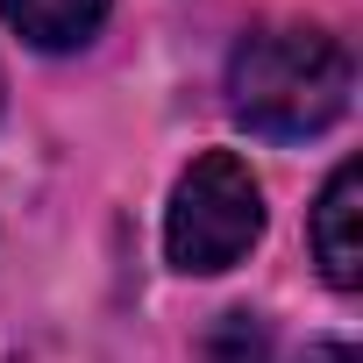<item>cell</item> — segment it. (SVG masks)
I'll return each instance as SVG.
<instances>
[{
    "instance_id": "1",
    "label": "cell",
    "mask_w": 363,
    "mask_h": 363,
    "mask_svg": "<svg viewBox=\"0 0 363 363\" xmlns=\"http://www.w3.org/2000/svg\"><path fill=\"white\" fill-rule=\"evenodd\" d=\"M349 93H356L349 50L328 29H306V22L257 29L228 57V114L250 135H271V143L328 135L349 114Z\"/></svg>"
},
{
    "instance_id": "2",
    "label": "cell",
    "mask_w": 363,
    "mask_h": 363,
    "mask_svg": "<svg viewBox=\"0 0 363 363\" xmlns=\"http://www.w3.org/2000/svg\"><path fill=\"white\" fill-rule=\"evenodd\" d=\"M264 235V186L235 150H207L178 171L171 207H164V257L186 278L235 271Z\"/></svg>"
},
{
    "instance_id": "3",
    "label": "cell",
    "mask_w": 363,
    "mask_h": 363,
    "mask_svg": "<svg viewBox=\"0 0 363 363\" xmlns=\"http://www.w3.org/2000/svg\"><path fill=\"white\" fill-rule=\"evenodd\" d=\"M356 221H363V171L335 164L320 200H313V257H320V278L335 292L363 285V235H356Z\"/></svg>"
},
{
    "instance_id": "4",
    "label": "cell",
    "mask_w": 363,
    "mask_h": 363,
    "mask_svg": "<svg viewBox=\"0 0 363 363\" xmlns=\"http://www.w3.org/2000/svg\"><path fill=\"white\" fill-rule=\"evenodd\" d=\"M0 15H8V29H15L29 50L65 57V50H86V43L107 29L114 0H0Z\"/></svg>"
},
{
    "instance_id": "5",
    "label": "cell",
    "mask_w": 363,
    "mask_h": 363,
    "mask_svg": "<svg viewBox=\"0 0 363 363\" xmlns=\"http://www.w3.org/2000/svg\"><path fill=\"white\" fill-rule=\"evenodd\" d=\"M200 363H278L271 356V328H264V313H221L214 320V335L200 342Z\"/></svg>"
},
{
    "instance_id": "6",
    "label": "cell",
    "mask_w": 363,
    "mask_h": 363,
    "mask_svg": "<svg viewBox=\"0 0 363 363\" xmlns=\"http://www.w3.org/2000/svg\"><path fill=\"white\" fill-rule=\"evenodd\" d=\"M299 363H363V356H356L349 342H313V349H306Z\"/></svg>"
}]
</instances>
